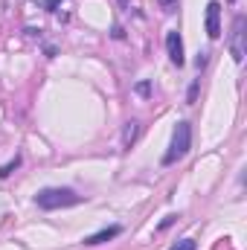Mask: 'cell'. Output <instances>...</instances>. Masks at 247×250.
<instances>
[{
	"label": "cell",
	"instance_id": "2",
	"mask_svg": "<svg viewBox=\"0 0 247 250\" xmlns=\"http://www.w3.org/2000/svg\"><path fill=\"white\" fill-rule=\"evenodd\" d=\"M189 146H192V125H189V123H178L175 134H172V146H169V151H166L163 163H166V166L178 163L181 157L189 154Z\"/></svg>",
	"mask_w": 247,
	"mask_h": 250
},
{
	"label": "cell",
	"instance_id": "7",
	"mask_svg": "<svg viewBox=\"0 0 247 250\" xmlns=\"http://www.w3.org/2000/svg\"><path fill=\"white\" fill-rule=\"evenodd\" d=\"M137 134H140V123H137V120H128L125 128H123V148H131V146H134Z\"/></svg>",
	"mask_w": 247,
	"mask_h": 250
},
{
	"label": "cell",
	"instance_id": "8",
	"mask_svg": "<svg viewBox=\"0 0 247 250\" xmlns=\"http://www.w3.org/2000/svg\"><path fill=\"white\" fill-rule=\"evenodd\" d=\"M18 166H21V157H15V160H9L6 166H0V178H9V175H12V172L18 169Z\"/></svg>",
	"mask_w": 247,
	"mask_h": 250
},
{
	"label": "cell",
	"instance_id": "6",
	"mask_svg": "<svg viewBox=\"0 0 247 250\" xmlns=\"http://www.w3.org/2000/svg\"><path fill=\"white\" fill-rule=\"evenodd\" d=\"M117 236H120V227H105V230L87 236L84 245H87V248H96V245H105V242H111V239H117Z\"/></svg>",
	"mask_w": 247,
	"mask_h": 250
},
{
	"label": "cell",
	"instance_id": "3",
	"mask_svg": "<svg viewBox=\"0 0 247 250\" xmlns=\"http://www.w3.org/2000/svg\"><path fill=\"white\" fill-rule=\"evenodd\" d=\"M230 53H233V62H236V64L245 62V15H239V18H236V23H233Z\"/></svg>",
	"mask_w": 247,
	"mask_h": 250
},
{
	"label": "cell",
	"instance_id": "10",
	"mask_svg": "<svg viewBox=\"0 0 247 250\" xmlns=\"http://www.w3.org/2000/svg\"><path fill=\"white\" fill-rule=\"evenodd\" d=\"M160 3V9H166V12H175L178 9V0H157Z\"/></svg>",
	"mask_w": 247,
	"mask_h": 250
},
{
	"label": "cell",
	"instance_id": "1",
	"mask_svg": "<svg viewBox=\"0 0 247 250\" xmlns=\"http://www.w3.org/2000/svg\"><path fill=\"white\" fill-rule=\"evenodd\" d=\"M79 201H82V195H76L73 189H67V187L41 189V192L35 195V204H38L41 209H62V207H73V204H79Z\"/></svg>",
	"mask_w": 247,
	"mask_h": 250
},
{
	"label": "cell",
	"instance_id": "9",
	"mask_svg": "<svg viewBox=\"0 0 247 250\" xmlns=\"http://www.w3.org/2000/svg\"><path fill=\"white\" fill-rule=\"evenodd\" d=\"M195 248H198V245H195L192 239H181V242H175L169 250H195Z\"/></svg>",
	"mask_w": 247,
	"mask_h": 250
},
{
	"label": "cell",
	"instance_id": "12",
	"mask_svg": "<svg viewBox=\"0 0 247 250\" xmlns=\"http://www.w3.org/2000/svg\"><path fill=\"white\" fill-rule=\"evenodd\" d=\"M195 93H198V82H195V84L189 87V102H195Z\"/></svg>",
	"mask_w": 247,
	"mask_h": 250
},
{
	"label": "cell",
	"instance_id": "4",
	"mask_svg": "<svg viewBox=\"0 0 247 250\" xmlns=\"http://www.w3.org/2000/svg\"><path fill=\"white\" fill-rule=\"evenodd\" d=\"M206 35L215 41V38H221V3L218 0H212L209 6H206Z\"/></svg>",
	"mask_w": 247,
	"mask_h": 250
},
{
	"label": "cell",
	"instance_id": "11",
	"mask_svg": "<svg viewBox=\"0 0 247 250\" xmlns=\"http://www.w3.org/2000/svg\"><path fill=\"white\" fill-rule=\"evenodd\" d=\"M148 90H151L148 82H140V84H137V93H140V96H148Z\"/></svg>",
	"mask_w": 247,
	"mask_h": 250
},
{
	"label": "cell",
	"instance_id": "5",
	"mask_svg": "<svg viewBox=\"0 0 247 250\" xmlns=\"http://www.w3.org/2000/svg\"><path fill=\"white\" fill-rule=\"evenodd\" d=\"M166 50H169V59L172 64H178V67H184V41H181V32H166Z\"/></svg>",
	"mask_w": 247,
	"mask_h": 250
}]
</instances>
